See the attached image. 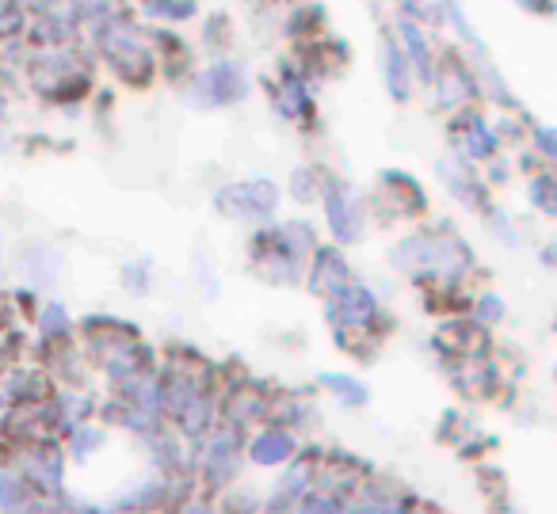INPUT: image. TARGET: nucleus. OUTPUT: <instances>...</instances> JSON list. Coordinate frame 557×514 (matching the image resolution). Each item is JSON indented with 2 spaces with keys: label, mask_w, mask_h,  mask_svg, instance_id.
Listing matches in <instances>:
<instances>
[{
  "label": "nucleus",
  "mask_w": 557,
  "mask_h": 514,
  "mask_svg": "<svg viewBox=\"0 0 557 514\" xmlns=\"http://www.w3.org/2000/svg\"><path fill=\"white\" fill-rule=\"evenodd\" d=\"M0 111H4V103H0Z\"/></svg>",
  "instance_id": "obj_21"
},
{
  "label": "nucleus",
  "mask_w": 557,
  "mask_h": 514,
  "mask_svg": "<svg viewBox=\"0 0 557 514\" xmlns=\"http://www.w3.org/2000/svg\"><path fill=\"white\" fill-rule=\"evenodd\" d=\"M539 141H542V149H546V153L554 156V134H549V130H539Z\"/></svg>",
  "instance_id": "obj_20"
},
{
  "label": "nucleus",
  "mask_w": 557,
  "mask_h": 514,
  "mask_svg": "<svg viewBox=\"0 0 557 514\" xmlns=\"http://www.w3.org/2000/svg\"><path fill=\"white\" fill-rule=\"evenodd\" d=\"M233 468H237V435L233 430H225L222 438L214 442V450H210V461H207V473L210 480H230Z\"/></svg>",
  "instance_id": "obj_6"
},
{
  "label": "nucleus",
  "mask_w": 557,
  "mask_h": 514,
  "mask_svg": "<svg viewBox=\"0 0 557 514\" xmlns=\"http://www.w3.org/2000/svg\"><path fill=\"white\" fill-rule=\"evenodd\" d=\"M382 62H386L389 96H394L397 103H405V100H409V62H405V54L394 47V42H386V54H382Z\"/></svg>",
  "instance_id": "obj_8"
},
{
  "label": "nucleus",
  "mask_w": 557,
  "mask_h": 514,
  "mask_svg": "<svg viewBox=\"0 0 557 514\" xmlns=\"http://www.w3.org/2000/svg\"><path fill=\"white\" fill-rule=\"evenodd\" d=\"M278 202V191L271 179H252V184H233L218 195V210L230 217H268Z\"/></svg>",
  "instance_id": "obj_1"
},
{
  "label": "nucleus",
  "mask_w": 557,
  "mask_h": 514,
  "mask_svg": "<svg viewBox=\"0 0 557 514\" xmlns=\"http://www.w3.org/2000/svg\"><path fill=\"white\" fill-rule=\"evenodd\" d=\"M531 195L539 199V206L546 210V214H554V176H539V179H534Z\"/></svg>",
  "instance_id": "obj_15"
},
{
  "label": "nucleus",
  "mask_w": 557,
  "mask_h": 514,
  "mask_svg": "<svg viewBox=\"0 0 557 514\" xmlns=\"http://www.w3.org/2000/svg\"><path fill=\"white\" fill-rule=\"evenodd\" d=\"M321 385H325L329 392H336L341 397V404L348 408H359L367 404V389L356 381V377H341V374H321Z\"/></svg>",
  "instance_id": "obj_10"
},
{
  "label": "nucleus",
  "mask_w": 557,
  "mask_h": 514,
  "mask_svg": "<svg viewBox=\"0 0 557 514\" xmlns=\"http://www.w3.org/2000/svg\"><path fill=\"white\" fill-rule=\"evenodd\" d=\"M39 324H42V331H47V336H62V331H65V313H62V305H47V309H42Z\"/></svg>",
  "instance_id": "obj_16"
},
{
  "label": "nucleus",
  "mask_w": 557,
  "mask_h": 514,
  "mask_svg": "<svg viewBox=\"0 0 557 514\" xmlns=\"http://www.w3.org/2000/svg\"><path fill=\"white\" fill-rule=\"evenodd\" d=\"M440 85V103L443 108H455L458 100H466V92H470V85H466V77L458 70H447L443 73V80H435Z\"/></svg>",
  "instance_id": "obj_12"
},
{
  "label": "nucleus",
  "mask_w": 557,
  "mask_h": 514,
  "mask_svg": "<svg viewBox=\"0 0 557 514\" xmlns=\"http://www.w3.org/2000/svg\"><path fill=\"white\" fill-rule=\"evenodd\" d=\"M397 27H401V39H405V47H409V58L420 70V77L432 80V54H428V42H424V35H420V27L409 24V20H401Z\"/></svg>",
  "instance_id": "obj_9"
},
{
  "label": "nucleus",
  "mask_w": 557,
  "mask_h": 514,
  "mask_svg": "<svg viewBox=\"0 0 557 514\" xmlns=\"http://www.w3.org/2000/svg\"><path fill=\"white\" fill-rule=\"evenodd\" d=\"M379 313V301L367 286H336L329 293V316L333 324H344V328H367Z\"/></svg>",
  "instance_id": "obj_2"
},
{
  "label": "nucleus",
  "mask_w": 557,
  "mask_h": 514,
  "mask_svg": "<svg viewBox=\"0 0 557 514\" xmlns=\"http://www.w3.org/2000/svg\"><path fill=\"white\" fill-rule=\"evenodd\" d=\"M96 438H100V435H92V430H88V435H81V438H77V457H85V453L92 450V442H96Z\"/></svg>",
  "instance_id": "obj_19"
},
{
  "label": "nucleus",
  "mask_w": 557,
  "mask_h": 514,
  "mask_svg": "<svg viewBox=\"0 0 557 514\" xmlns=\"http://www.w3.org/2000/svg\"><path fill=\"white\" fill-rule=\"evenodd\" d=\"M149 12H157V16H176V20H184V16H191V4L187 0H153L149 4Z\"/></svg>",
  "instance_id": "obj_17"
},
{
  "label": "nucleus",
  "mask_w": 557,
  "mask_h": 514,
  "mask_svg": "<svg viewBox=\"0 0 557 514\" xmlns=\"http://www.w3.org/2000/svg\"><path fill=\"white\" fill-rule=\"evenodd\" d=\"M325 214H329V225H333L336 240L351 245V240L363 237V206H359V199H356V191H351V187L329 184Z\"/></svg>",
  "instance_id": "obj_3"
},
{
  "label": "nucleus",
  "mask_w": 557,
  "mask_h": 514,
  "mask_svg": "<svg viewBox=\"0 0 557 514\" xmlns=\"http://www.w3.org/2000/svg\"><path fill=\"white\" fill-rule=\"evenodd\" d=\"M199 92L207 103H237L248 96V80L237 65H214L199 77Z\"/></svg>",
  "instance_id": "obj_4"
},
{
  "label": "nucleus",
  "mask_w": 557,
  "mask_h": 514,
  "mask_svg": "<svg viewBox=\"0 0 557 514\" xmlns=\"http://www.w3.org/2000/svg\"><path fill=\"white\" fill-rule=\"evenodd\" d=\"M462 123L470 126V138H466V141H470V153L473 156H488V153H493L496 146H493V134H488V126L481 123L478 115H466Z\"/></svg>",
  "instance_id": "obj_13"
},
{
  "label": "nucleus",
  "mask_w": 557,
  "mask_h": 514,
  "mask_svg": "<svg viewBox=\"0 0 557 514\" xmlns=\"http://www.w3.org/2000/svg\"><path fill=\"white\" fill-rule=\"evenodd\" d=\"M283 111H287V115H310V96H306V88H302V80L298 77H283Z\"/></svg>",
  "instance_id": "obj_11"
},
{
  "label": "nucleus",
  "mask_w": 557,
  "mask_h": 514,
  "mask_svg": "<svg viewBox=\"0 0 557 514\" xmlns=\"http://www.w3.org/2000/svg\"><path fill=\"white\" fill-rule=\"evenodd\" d=\"M0 506H12V511L24 506V488H20V480H12V476H0Z\"/></svg>",
  "instance_id": "obj_14"
},
{
  "label": "nucleus",
  "mask_w": 557,
  "mask_h": 514,
  "mask_svg": "<svg viewBox=\"0 0 557 514\" xmlns=\"http://www.w3.org/2000/svg\"><path fill=\"white\" fill-rule=\"evenodd\" d=\"M348 278V267L341 263V255L336 252H318V263H313V278H310V286L318 293H333L336 286Z\"/></svg>",
  "instance_id": "obj_7"
},
{
  "label": "nucleus",
  "mask_w": 557,
  "mask_h": 514,
  "mask_svg": "<svg viewBox=\"0 0 557 514\" xmlns=\"http://www.w3.org/2000/svg\"><path fill=\"white\" fill-rule=\"evenodd\" d=\"M295 453V438L287 430H263L260 438L252 442V461L256 465H278Z\"/></svg>",
  "instance_id": "obj_5"
},
{
  "label": "nucleus",
  "mask_w": 557,
  "mask_h": 514,
  "mask_svg": "<svg viewBox=\"0 0 557 514\" xmlns=\"http://www.w3.org/2000/svg\"><path fill=\"white\" fill-rule=\"evenodd\" d=\"M504 313V305L496 298H485L481 301V316H485V321H493V316H500Z\"/></svg>",
  "instance_id": "obj_18"
}]
</instances>
